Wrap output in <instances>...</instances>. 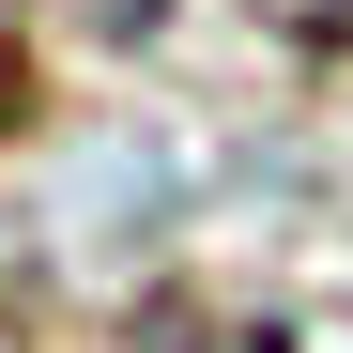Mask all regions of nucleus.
I'll use <instances>...</instances> for the list:
<instances>
[{
    "mask_svg": "<svg viewBox=\"0 0 353 353\" xmlns=\"http://www.w3.org/2000/svg\"><path fill=\"white\" fill-rule=\"evenodd\" d=\"M123 353H292L276 307H215V292H169V307L123 323Z\"/></svg>",
    "mask_w": 353,
    "mask_h": 353,
    "instance_id": "f257e3e1",
    "label": "nucleus"
},
{
    "mask_svg": "<svg viewBox=\"0 0 353 353\" xmlns=\"http://www.w3.org/2000/svg\"><path fill=\"white\" fill-rule=\"evenodd\" d=\"M261 16H276L292 46H353V0H261Z\"/></svg>",
    "mask_w": 353,
    "mask_h": 353,
    "instance_id": "7ed1b4c3",
    "label": "nucleus"
},
{
    "mask_svg": "<svg viewBox=\"0 0 353 353\" xmlns=\"http://www.w3.org/2000/svg\"><path fill=\"white\" fill-rule=\"evenodd\" d=\"M46 16H62V31H92V46H154V16H169V0H46Z\"/></svg>",
    "mask_w": 353,
    "mask_h": 353,
    "instance_id": "f03ea898",
    "label": "nucleus"
}]
</instances>
